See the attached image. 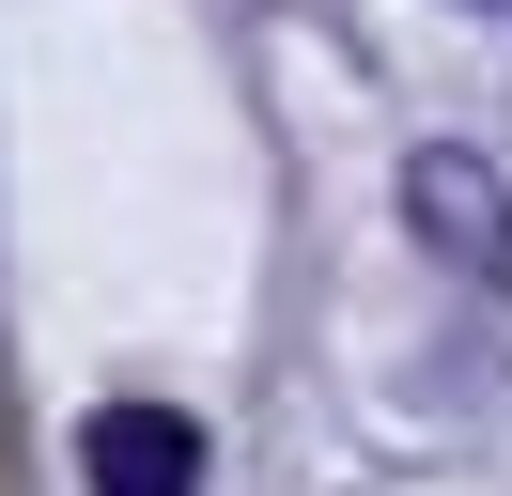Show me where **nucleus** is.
Returning a JSON list of instances; mask_svg holds the SVG:
<instances>
[{"mask_svg":"<svg viewBox=\"0 0 512 496\" xmlns=\"http://www.w3.org/2000/svg\"><path fill=\"white\" fill-rule=\"evenodd\" d=\"M404 217L450 248V264H481V279H512V186L481 171V155H419L404 171Z\"/></svg>","mask_w":512,"mask_h":496,"instance_id":"2","label":"nucleus"},{"mask_svg":"<svg viewBox=\"0 0 512 496\" xmlns=\"http://www.w3.org/2000/svg\"><path fill=\"white\" fill-rule=\"evenodd\" d=\"M466 16H497V0H466Z\"/></svg>","mask_w":512,"mask_h":496,"instance_id":"3","label":"nucleus"},{"mask_svg":"<svg viewBox=\"0 0 512 496\" xmlns=\"http://www.w3.org/2000/svg\"><path fill=\"white\" fill-rule=\"evenodd\" d=\"M78 465H94V496H202V419H171V403H94V419H78Z\"/></svg>","mask_w":512,"mask_h":496,"instance_id":"1","label":"nucleus"}]
</instances>
